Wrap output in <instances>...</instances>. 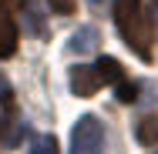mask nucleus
I'll return each mask as SVG.
<instances>
[{
  "instance_id": "f257e3e1",
  "label": "nucleus",
  "mask_w": 158,
  "mask_h": 154,
  "mask_svg": "<svg viewBox=\"0 0 158 154\" xmlns=\"http://www.w3.org/2000/svg\"><path fill=\"white\" fill-rule=\"evenodd\" d=\"M114 24L128 47L145 64L152 61V24H148L145 0H114Z\"/></svg>"
},
{
  "instance_id": "f03ea898",
  "label": "nucleus",
  "mask_w": 158,
  "mask_h": 154,
  "mask_svg": "<svg viewBox=\"0 0 158 154\" xmlns=\"http://www.w3.org/2000/svg\"><path fill=\"white\" fill-rule=\"evenodd\" d=\"M67 154H104V124L94 114H84L71 127V148Z\"/></svg>"
},
{
  "instance_id": "7ed1b4c3",
  "label": "nucleus",
  "mask_w": 158,
  "mask_h": 154,
  "mask_svg": "<svg viewBox=\"0 0 158 154\" xmlns=\"http://www.w3.org/2000/svg\"><path fill=\"white\" fill-rule=\"evenodd\" d=\"M24 0H0V57H14L17 50V10Z\"/></svg>"
},
{
  "instance_id": "20e7f679",
  "label": "nucleus",
  "mask_w": 158,
  "mask_h": 154,
  "mask_svg": "<svg viewBox=\"0 0 158 154\" xmlns=\"http://www.w3.org/2000/svg\"><path fill=\"white\" fill-rule=\"evenodd\" d=\"M71 91L77 94V97H91V94H98L104 84H108V77H104V70L101 67H91V64H74L71 67Z\"/></svg>"
},
{
  "instance_id": "39448f33",
  "label": "nucleus",
  "mask_w": 158,
  "mask_h": 154,
  "mask_svg": "<svg viewBox=\"0 0 158 154\" xmlns=\"http://www.w3.org/2000/svg\"><path fill=\"white\" fill-rule=\"evenodd\" d=\"M0 141L17 144V111H14V91L0 77Z\"/></svg>"
},
{
  "instance_id": "423d86ee",
  "label": "nucleus",
  "mask_w": 158,
  "mask_h": 154,
  "mask_svg": "<svg viewBox=\"0 0 158 154\" xmlns=\"http://www.w3.org/2000/svg\"><path fill=\"white\" fill-rule=\"evenodd\" d=\"M98 67L104 70V77H108V84H114L118 87V94H121V101H135L138 97V91H135V84L125 77V67L121 64H114L111 57H101L98 61Z\"/></svg>"
},
{
  "instance_id": "0eeeda50",
  "label": "nucleus",
  "mask_w": 158,
  "mask_h": 154,
  "mask_svg": "<svg viewBox=\"0 0 158 154\" xmlns=\"http://www.w3.org/2000/svg\"><path fill=\"white\" fill-rule=\"evenodd\" d=\"M91 47H98V30H91V27H81V30L71 37V50L74 54H84Z\"/></svg>"
},
{
  "instance_id": "6e6552de",
  "label": "nucleus",
  "mask_w": 158,
  "mask_h": 154,
  "mask_svg": "<svg viewBox=\"0 0 158 154\" xmlns=\"http://www.w3.org/2000/svg\"><path fill=\"white\" fill-rule=\"evenodd\" d=\"M138 141L141 144H155L158 141V114H148L145 121L138 124Z\"/></svg>"
},
{
  "instance_id": "1a4fd4ad",
  "label": "nucleus",
  "mask_w": 158,
  "mask_h": 154,
  "mask_svg": "<svg viewBox=\"0 0 158 154\" xmlns=\"http://www.w3.org/2000/svg\"><path fill=\"white\" fill-rule=\"evenodd\" d=\"M31 154H61L57 151V137H54V134H37Z\"/></svg>"
},
{
  "instance_id": "9d476101",
  "label": "nucleus",
  "mask_w": 158,
  "mask_h": 154,
  "mask_svg": "<svg viewBox=\"0 0 158 154\" xmlns=\"http://www.w3.org/2000/svg\"><path fill=\"white\" fill-rule=\"evenodd\" d=\"M24 10H27V20H31V34L44 37V34H47V27H44V17H40V10H34V7H27V3H24Z\"/></svg>"
},
{
  "instance_id": "9b49d317",
  "label": "nucleus",
  "mask_w": 158,
  "mask_h": 154,
  "mask_svg": "<svg viewBox=\"0 0 158 154\" xmlns=\"http://www.w3.org/2000/svg\"><path fill=\"white\" fill-rule=\"evenodd\" d=\"M47 3H51V10H54V14H64V17H67V14H74V0H47Z\"/></svg>"
},
{
  "instance_id": "f8f14e48",
  "label": "nucleus",
  "mask_w": 158,
  "mask_h": 154,
  "mask_svg": "<svg viewBox=\"0 0 158 154\" xmlns=\"http://www.w3.org/2000/svg\"><path fill=\"white\" fill-rule=\"evenodd\" d=\"M91 3H101V0H91Z\"/></svg>"
}]
</instances>
